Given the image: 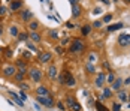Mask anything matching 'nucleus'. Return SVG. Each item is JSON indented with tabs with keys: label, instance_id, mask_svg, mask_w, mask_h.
<instances>
[{
	"label": "nucleus",
	"instance_id": "obj_16",
	"mask_svg": "<svg viewBox=\"0 0 130 111\" xmlns=\"http://www.w3.org/2000/svg\"><path fill=\"white\" fill-rule=\"evenodd\" d=\"M39 21L38 20H31L30 23H27V29H28V32H38V29H39Z\"/></svg>",
	"mask_w": 130,
	"mask_h": 111
},
{
	"label": "nucleus",
	"instance_id": "obj_42",
	"mask_svg": "<svg viewBox=\"0 0 130 111\" xmlns=\"http://www.w3.org/2000/svg\"><path fill=\"white\" fill-rule=\"evenodd\" d=\"M27 47H28V48L31 50V51H35V53L38 51V48H36V45H33V44H31V42H28V41H27Z\"/></svg>",
	"mask_w": 130,
	"mask_h": 111
},
{
	"label": "nucleus",
	"instance_id": "obj_43",
	"mask_svg": "<svg viewBox=\"0 0 130 111\" xmlns=\"http://www.w3.org/2000/svg\"><path fill=\"white\" fill-rule=\"evenodd\" d=\"M111 20H112V15H111V14H108V15L103 17V23H109Z\"/></svg>",
	"mask_w": 130,
	"mask_h": 111
},
{
	"label": "nucleus",
	"instance_id": "obj_47",
	"mask_svg": "<svg viewBox=\"0 0 130 111\" xmlns=\"http://www.w3.org/2000/svg\"><path fill=\"white\" fill-rule=\"evenodd\" d=\"M64 26H66V29H73V27H75V24H73V23H70V21H67Z\"/></svg>",
	"mask_w": 130,
	"mask_h": 111
},
{
	"label": "nucleus",
	"instance_id": "obj_52",
	"mask_svg": "<svg viewBox=\"0 0 130 111\" xmlns=\"http://www.w3.org/2000/svg\"><path fill=\"white\" fill-rule=\"evenodd\" d=\"M123 83H124V84H130V78H127V80H126V81H123Z\"/></svg>",
	"mask_w": 130,
	"mask_h": 111
},
{
	"label": "nucleus",
	"instance_id": "obj_36",
	"mask_svg": "<svg viewBox=\"0 0 130 111\" xmlns=\"http://www.w3.org/2000/svg\"><path fill=\"white\" fill-rule=\"evenodd\" d=\"M8 11H9V9H8L6 6H3V5H0V17H5V15L8 14Z\"/></svg>",
	"mask_w": 130,
	"mask_h": 111
},
{
	"label": "nucleus",
	"instance_id": "obj_53",
	"mask_svg": "<svg viewBox=\"0 0 130 111\" xmlns=\"http://www.w3.org/2000/svg\"><path fill=\"white\" fill-rule=\"evenodd\" d=\"M124 3H126V5H130V0H124Z\"/></svg>",
	"mask_w": 130,
	"mask_h": 111
},
{
	"label": "nucleus",
	"instance_id": "obj_28",
	"mask_svg": "<svg viewBox=\"0 0 130 111\" xmlns=\"http://www.w3.org/2000/svg\"><path fill=\"white\" fill-rule=\"evenodd\" d=\"M88 62L90 63H96L97 62V53H96V51H91L90 54H88Z\"/></svg>",
	"mask_w": 130,
	"mask_h": 111
},
{
	"label": "nucleus",
	"instance_id": "obj_17",
	"mask_svg": "<svg viewBox=\"0 0 130 111\" xmlns=\"http://www.w3.org/2000/svg\"><path fill=\"white\" fill-rule=\"evenodd\" d=\"M9 95H11V98L13 99V102L17 104V105H20V107H24V101H21V98L15 93V92H12V90H9Z\"/></svg>",
	"mask_w": 130,
	"mask_h": 111
},
{
	"label": "nucleus",
	"instance_id": "obj_29",
	"mask_svg": "<svg viewBox=\"0 0 130 111\" xmlns=\"http://www.w3.org/2000/svg\"><path fill=\"white\" fill-rule=\"evenodd\" d=\"M12 54H13V51L11 48H5V50H3V56H5V59H8V60H9V59L12 57Z\"/></svg>",
	"mask_w": 130,
	"mask_h": 111
},
{
	"label": "nucleus",
	"instance_id": "obj_4",
	"mask_svg": "<svg viewBox=\"0 0 130 111\" xmlns=\"http://www.w3.org/2000/svg\"><path fill=\"white\" fill-rule=\"evenodd\" d=\"M2 74H3V77H6V78H11V77H13V75L17 74V68H15V65H5L3 66V69H2Z\"/></svg>",
	"mask_w": 130,
	"mask_h": 111
},
{
	"label": "nucleus",
	"instance_id": "obj_26",
	"mask_svg": "<svg viewBox=\"0 0 130 111\" xmlns=\"http://www.w3.org/2000/svg\"><path fill=\"white\" fill-rule=\"evenodd\" d=\"M127 93L124 92V90H118V99H120V102H126L127 101Z\"/></svg>",
	"mask_w": 130,
	"mask_h": 111
},
{
	"label": "nucleus",
	"instance_id": "obj_21",
	"mask_svg": "<svg viewBox=\"0 0 130 111\" xmlns=\"http://www.w3.org/2000/svg\"><path fill=\"white\" fill-rule=\"evenodd\" d=\"M9 33H11V36H13V38L18 36V35H20V29H18V26L11 24V27H9Z\"/></svg>",
	"mask_w": 130,
	"mask_h": 111
},
{
	"label": "nucleus",
	"instance_id": "obj_41",
	"mask_svg": "<svg viewBox=\"0 0 130 111\" xmlns=\"http://www.w3.org/2000/svg\"><path fill=\"white\" fill-rule=\"evenodd\" d=\"M69 42H70V38H63V39H61V44H60V45H61V47H64V45H67V44H69Z\"/></svg>",
	"mask_w": 130,
	"mask_h": 111
},
{
	"label": "nucleus",
	"instance_id": "obj_39",
	"mask_svg": "<svg viewBox=\"0 0 130 111\" xmlns=\"http://www.w3.org/2000/svg\"><path fill=\"white\" fill-rule=\"evenodd\" d=\"M112 111H121V104L114 102V105H112Z\"/></svg>",
	"mask_w": 130,
	"mask_h": 111
},
{
	"label": "nucleus",
	"instance_id": "obj_3",
	"mask_svg": "<svg viewBox=\"0 0 130 111\" xmlns=\"http://www.w3.org/2000/svg\"><path fill=\"white\" fill-rule=\"evenodd\" d=\"M36 102L39 105H43V107H48V108H52L55 105V101L51 95L50 96H36Z\"/></svg>",
	"mask_w": 130,
	"mask_h": 111
},
{
	"label": "nucleus",
	"instance_id": "obj_2",
	"mask_svg": "<svg viewBox=\"0 0 130 111\" xmlns=\"http://www.w3.org/2000/svg\"><path fill=\"white\" fill-rule=\"evenodd\" d=\"M27 75L30 77V80H31L33 83H40V81H42V78H43L42 71H40L39 68H36V66H33V68H28Z\"/></svg>",
	"mask_w": 130,
	"mask_h": 111
},
{
	"label": "nucleus",
	"instance_id": "obj_38",
	"mask_svg": "<svg viewBox=\"0 0 130 111\" xmlns=\"http://www.w3.org/2000/svg\"><path fill=\"white\" fill-rule=\"evenodd\" d=\"M55 105L58 107V110H61V111H66V105L63 104V102H61V101H57V102H55Z\"/></svg>",
	"mask_w": 130,
	"mask_h": 111
},
{
	"label": "nucleus",
	"instance_id": "obj_35",
	"mask_svg": "<svg viewBox=\"0 0 130 111\" xmlns=\"http://www.w3.org/2000/svg\"><path fill=\"white\" fill-rule=\"evenodd\" d=\"M55 53H57L58 56H63V54H64V47H61V45H57V47H55Z\"/></svg>",
	"mask_w": 130,
	"mask_h": 111
},
{
	"label": "nucleus",
	"instance_id": "obj_49",
	"mask_svg": "<svg viewBox=\"0 0 130 111\" xmlns=\"http://www.w3.org/2000/svg\"><path fill=\"white\" fill-rule=\"evenodd\" d=\"M69 2H70V5H76V2H78V0H69Z\"/></svg>",
	"mask_w": 130,
	"mask_h": 111
},
{
	"label": "nucleus",
	"instance_id": "obj_10",
	"mask_svg": "<svg viewBox=\"0 0 130 111\" xmlns=\"http://www.w3.org/2000/svg\"><path fill=\"white\" fill-rule=\"evenodd\" d=\"M23 8V0H12L9 2V11L11 12H17Z\"/></svg>",
	"mask_w": 130,
	"mask_h": 111
},
{
	"label": "nucleus",
	"instance_id": "obj_54",
	"mask_svg": "<svg viewBox=\"0 0 130 111\" xmlns=\"http://www.w3.org/2000/svg\"><path fill=\"white\" fill-rule=\"evenodd\" d=\"M127 101H130V95H129V96H127Z\"/></svg>",
	"mask_w": 130,
	"mask_h": 111
},
{
	"label": "nucleus",
	"instance_id": "obj_30",
	"mask_svg": "<svg viewBox=\"0 0 130 111\" xmlns=\"http://www.w3.org/2000/svg\"><path fill=\"white\" fill-rule=\"evenodd\" d=\"M111 96H112V90H111V89H108V87H105V89H103V98L105 99H109Z\"/></svg>",
	"mask_w": 130,
	"mask_h": 111
},
{
	"label": "nucleus",
	"instance_id": "obj_40",
	"mask_svg": "<svg viewBox=\"0 0 130 111\" xmlns=\"http://www.w3.org/2000/svg\"><path fill=\"white\" fill-rule=\"evenodd\" d=\"M21 59H24V60H28V59H31V54L28 53V51H23V57Z\"/></svg>",
	"mask_w": 130,
	"mask_h": 111
},
{
	"label": "nucleus",
	"instance_id": "obj_51",
	"mask_svg": "<svg viewBox=\"0 0 130 111\" xmlns=\"http://www.w3.org/2000/svg\"><path fill=\"white\" fill-rule=\"evenodd\" d=\"M2 33H3V24L0 23V35H2Z\"/></svg>",
	"mask_w": 130,
	"mask_h": 111
},
{
	"label": "nucleus",
	"instance_id": "obj_27",
	"mask_svg": "<svg viewBox=\"0 0 130 111\" xmlns=\"http://www.w3.org/2000/svg\"><path fill=\"white\" fill-rule=\"evenodd\" d=\"M57 80H58V83H60V84H63V86H64V84H66V71H64V72H60V74L57 75Z\"/></svg>",
	"mask_w": 130,
	"mask_h": 111
},
{
	"label": "nucleus",
	"instance_id": "obj_19",
	"mask_svg": "<svg viewBox=\"0 0 130 111\" xmlns=\"http://www.w3.org/2000/svg\"><path fill=\"white\" fill-rule=\"evenodd\" d=\"M121 86H123V80H121L120 77H117V78L114 80V83L111 84V89H112V90H117V92H118Z\"/></svg>",
	"mask_w": 130,
	"mask_h": 111
},
{
	"label": "nucleus",
	"instance_id": "obj_7",
	"mask_svg": "<svg viewBox=\"0 0 130 111\" xmlns=\"http://www.w3.org/2000/svg\"><path fill=\"white\" fill-rule=\"evenodd\" d=\"M20 20H21L23 23H30V21L33 20V12H31L30 9H23V11L20 12Z\"/></svg>",
	"mask_w": 130,
	"mask_h": 111
},
{
	"label": "nucleus",
	"instance_id": "obj_6",
	"mask_svg": "<svg viewBox=\"0 0 130 111\" xmlns=\"http://www.w3.org/2000/svg\"><path fill=\"white\" fill-rule=\"evenodd\" d=\"M13 65H15L17 71L27 74V71H28V63H27V60H24V59H18V60H15Z\"/></svg>",
	"mask_w": 130,
	"mask_h": 111
},
{
	"label": "nucleus",
	"instance_id": "obj_23",
	"mask_svg": "<svg viewBox=\"0 0 130 111\" xmlns=\"http://www.w3.org/2000/svg\"><path fill=\"white\" fill-rule=\"evenodd\" d=\"M85 71H87L88 74H96V65H94V63L87 62L85 63Z\"/></svg>",
	"mask_w": 130,
	"mask_h": 111
},
{
	"label": "nucleus",
	"instance_id": "obj_45",
	"mask_svg": "<svg viewBox=\"0 0 130 111\" xmlns=\"http://www.w3.org/2000/svg\"><path fill=\"white\" fill-rule=\"evenodd\" d=\"M18 96H20V98H21V101H26V99H27V93H24V92H23V90H21V92H20V95H18Z\"/></svg>",
	"mask_w": 130,
	"mask_h": 111
},
{
	"label": "nucleus",
	"instance_id": "obj_15",
	"mask_svg": "<svg viewBox=\"0 0 130 111\" xmlns=\"http://www.w3.org/2000/svg\"><path fill=\"white\" fill-rule=\"evenodd\" d=\"M28 41H33L35 44H39L42 41V36H40L39 32H30L28 33Z\"/></svg>",
	"mask_w": 130,
	"mask_h": 111
},
{
	"label": "nucleus",
	"instance_id": "obj_31",
	"mask_svg": "<svg viewBox=\"0 0 130 111\" xmlns=\"http://www.w3.org/2000/svg\"><path fill=\"white\" fill-rule=\"evenodd\" d=\"M96 110H97V111H109V110H108V108L103 105V104H102V102H99V101L96 102Z\"/></svg>",
	"mask_w": 130,
	"mask_h": 111
},
{
	"label": "nucleus",
	"instance_id": "obj_32",
	"mask_svg": "<svg viewBox=\"0 0 130 111\" xmlns=\"http://www.w3.org/2000/svg\"><path fill=\"white\" fill-rule=\"evenodd\" d=\"M115 78H117V77H115L114 72H109V74L106 75V81H108V83H111V84L114 83V80H115Z\"/></svg>",
	"mask_w": 130,
	"mask_h": 111
},
{
	"label": "nucleus",
	"instance_id": "obj_22",
	"mask_svg": "<svg viewBox=\"0 0 130 111\" xmlns=\"http://www.w3.org/2000/svg\"><path fill=\"white\" fill-rule=\"evenodd\" d=\"M58 32L57 30H48V39H51V41H58Z\"/></svg>",
	"mask_w": 130,
	"mask_h": 111
},
{
	"label": "nucleus",
	"instance_id": "obj_46",
	"mask_svg": "<svg viewBox=\"0 0 130 111\" xmlns=\"http://www.w3.org/2000/svg\"><path fill=\"white\" fill-rule=\"evenodd\" d=\"M103 69L111 71V63H109V62H103Z\"/></svg>",
	"mask_w": 130,
	"mask_h": 111
},
{
	"label": "nucleus",
	"instance_id": "obj_25",
	"mask_svg": "<svg viewBox=\"0 0 130 111\" xmlns=\"http://www.w3.org/2000/svg\"><path fill=\"white\" fill-rule=\"evenodd\" d=\"M17 41H20V42H27V41H28V33L20 32V35L17 36Z\"/></svg>",
	"mask_w": 130,
	"mask_h": 111
},
{
	"label": "nucleus",
	"instance_id": "obj_48",
	"mask_svg": "<svg viewBox=\"0 0 130 111\" xmlns=\"http://www.w3.org/2000/svg\"><path fill=\"white\" fill-rule=\"evenodd\" d=\"M93 12H94V14H100V12H102V9H100V8H94V11H93Z\"/></svg>",
	"mask_w": 130,
	"mask_h": 111
},
{
	"label": "nucleus",
	"instance_id": "obj_14",
	"mask_svg": "<svg viewBox=\"0 0 130 111\" xmlns=\"http://www.w3.org/2000/svg\"><path fill=\"white\" fill-rule=\"evenodd\" d=\"M76 84V80H75V77L70 74L69 71H66V84L64 86H67V87H73Z\"/></svg>",
	"mask_w": 130,
	"mask_h": 111
},
{
	"label": "nucleus",
	"instance_id": "obj_13",
	"mask_svg": "<svg viewBox=\"0 0 130 111\" xmlns=\"http://www.w3.org/2000/svg\"><path fill=\"white\" fill-rule=\"evenodd\" d=\"M50 95H51V92L46 86H39L36 89V96H50Z\"/></svg>",
	"mask_w": 130,
	"mask_h": 111
},
{
	"label": "nucleus",
	"instance_id": "obj_11",
	"mask_svg": "<svg viewBox=\"0 0 130 111\" xmlns=\"http://www.w3.org/2000/svg\"><path fill=\"white\" fill-rule=\"evenodd\" d=\"M46 74H48V78H50V80H57V75H58L57 66H55V65H50V66H48Z\"/></svg>",
	"mask_w": 130,
	"mask_h": 111
},
{
	"label": "nucleus",
	"instance_id": "obj_5",
	"mask_svg": "<svg viewBox=\"0 0 130 111\" xmlns=\"http://www.w3.org/2000/svg\"><path fill=\"white\" fill-rule=\"evenodd\" d=\"M38 60H39V63H42V65L50 63L52 60V53L51 51H40L39 56H38Z\"/></svg>",
	"mask_w": 130,
	"mask_h": 111
},
{
	"label": "nucleus",
	"instance_id": "obj_20",
	"mask_svg": "<svg viewBox=\"0 0 130 111\" xmlns=\"http://www.w3.org/2000/svg\"><path fill=\"white\" fill-rule=\"evenodd\" d=\"M123 27H124L123 23H115V24H112V26H108L106 27V32H115V30H120Z\"/></svg>",
	"mask_w": 130,
	"mask_h": 111
},
{
	"label": "nucleus",
	"instance_id": "obj_24",
	"mask_svg": "<svg viewBox=\"0 0 130 111\" xmlns=\"http://www.w3.org/2000/svg\"><path fill=\"white\" fill-rule=\"evenodd\" d=\"M91 26H88V24H85V26H82L81 27V35L82 36H87V35H90V32H91Z\"/></svg>",
	"mask_w": 130,
	"mask_h": 111
},
{
	"label": "nucleus",
	"instance_id": "obj_33",
	"mask_svg": "<svg viewBox=\"0 0 130 111\" xmlns=\"http://www.w3.org/2000/svg\"><path fill=\"white\" fill-rule=\"evenodd\" d=\"M69 108H70V110H72V111H81V105H79L78 102L75 101V102H73V104H72V105H70Z\"/></svg>",
	"mask_w": 130,
	"mask_h": 111
},
{
	"label": "nucleus",
	"instance_id": "obj_56",
	"mask_svg": "<svg viewBox=\"0 0 130 111\" xmlns=\"http://www.w3.org/2000/svg\"><path fill=\"white\" fill-rule=\"evenodd\" d=\"M0 63H2V62H0Z\"/></svg>",
	"mask_w": 130,
	"mask_h": 111
},
{
	"label": "nucleus",
	"instance_id": "obj_50",
	"mask_svg": "<svg viewBox=\"0 0 130 111\" xmlns=\"http://www.w3.org/2000/svg\"><path fill=\"white\" fill-rule=\"evenodd\" d=\"M100 2H103L105 5H109V3H111V2H109V0H100Z\"/></svg>",
	"mask_w": 130,
	"mask_h": 111
},
{
	"label": "nucleus",
	"instance_id": "obj_9",
	"mask_svg": "<svg viewBox=\"0 0 130 111\" xmlns=\"http://www.w3.org/2000/svg\"><path fill=\"white\" fill-rule=\"evenodd\" d=\"M105 81H106V74H103V72L96 74V81H94V86H96V89H100V87L103 86Z\"/></svg>",
	"mask_w": 130,
	"mask_h": 111
},
{
	"label": "nucleus",
	"instance_id": "obj_34",
	"mask_svg": "<svg viewBox=\"0 0 130 111\" xmlns=\"http://www.w3.org/2000/svg\"><path fill=\"white\" fill-rule=\"evenodd\" d=\"M73 102H75V98H73V96H67V98H66V108H69Z\"/></svg>",
	"mask_w": 130,
	"mask_h": 111
},
{
	"label": "nucleus",
	"instance_id": "obj_1",
	"mask_svg": "<svg viewBox=\"0 0 130 111\" xmlns=\"http://www.w3.org/2000/svg\"><path fill=\"white\" fill-rule=\"evenodd\" d=\"M85 51V42L81 38H73V41L70 42L69 53L70 54H82Z\"/></svg>",
	"mask_w": 130,
	"mask_h": 111
},
{
	"label": "nucleus",
	"instance_id": "obj_44",
	"mask_svg": "<svg viewBox=\"0 0 130 111\" xmlns=\"http://www.w3.org/2000/svg\"><path fill=\"white\" fill-rule=\"evenodd\" d=\"M102 23H103V21H94L91 27H94V29H99V27H102Z\"/></svg>",
	"mask_w": 130,
	"mask_h": 111
},
{
	"label": "nucleus",
	"instance_id": "obj_12",
	"mask_svg": "<svg viewBox=\"0 0 130 111\" xmlns=\"http://www.w3.org/2000/svg\"><path fill=\"white\" fill-rule=\"evenodd\" d=\"M82 15V8H81V5L76 3V5H72V18H79Z\"/></svg>",
	"mask_w": 130,
	"mask_h": 111
},
{
	"label": "nucleus",
	"instance_id": "obj_8",
	"mask_svg": "<svg viewBox=\"0 0 130 111\" xmlns=\"http://www.w3.org/2000/svg\"><path fill=\"white\" fill-rule=\"evenodd\" d=\"M118 45L120 47H129L130 45V33L120 35V38H118Z\"/></svg>",
	"mask_w": 130,
	"mask_h": 111
},
{
	"label": "nucleus",
	"instance_id": "obj_37",
	"mask_svg": "<svg viewBox=\"0 0 130 111\" xmlns=\"http://www.w3.org/2000/svg\"><path fill=\"white\" fill-rule=\"evenodd\" d=\"M20 89L24 92V90H28L30 89V84L28 83H26V81H23V83H20Z\"/></svg>",
	"mask_w": 130,
	"mask_h": 111
},
{
	"label": "nucleus",
	"instance_id": "obj_18",
	"mask_svg": "<svg viewBox=\"0 0 130 111\" xmlns=\"http://www.w3.org/2000/svg\"><path fill=\"white\" fill-rule=\"evenodd\" d=\"M26 75H27V74H24V72H20V71H17V74L13 75L12 78L17 81V83H18V84H20V83L26 81Z\"/></svg>",
	"mask_w": 130,
	"mask_h": 111
},
{
	"label": "nucleus",
	"instance_id": "obj_55",
	"mask_svg": "<svg viewBox=\"0 0 130 111\" xmlns=\"http://www.w3.org/2000/svg\"><path fill=\"white\" fill-rule=\"evenodd\" d=\"M2 51H3V50H2V47H0V53H2Z\"/></svg>",
	"mask_w": 130,
	"mask_h": 111
}]
</instances>
